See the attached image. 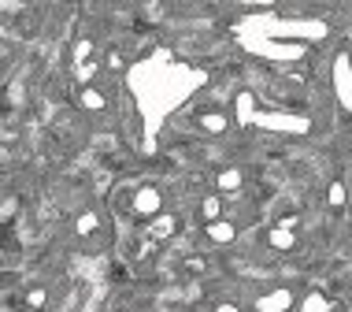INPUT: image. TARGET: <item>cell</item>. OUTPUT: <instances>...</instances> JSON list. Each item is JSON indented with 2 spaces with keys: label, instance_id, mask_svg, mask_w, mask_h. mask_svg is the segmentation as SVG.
Wrapping results in <instances>:
<instances>
[{
  "label": "cell",
  "instance_id": "6da1fadb",
  "mask_svg": "<svg viewBox=\"0 0 352 312\" xmlns=\"http://www.w3.org/2000/svg\"><path fill=\"white\" fill-rule=\"evenodd\" d=\"M175 231H178V220H175V216H156V220L148 223V231H145V234H148L152 242H167Z\"/></svg>",
  "mask_w": 352,
  "mask_h": 312
},
{
  "label": "cell",
  "instance_id": "7a4b0ae2",
  "mask_svg": "<svg viewBox=\"0 0 352 312\" xmlns=\"http://www.w3.org/2000/svg\"><path fill=\"white\" fill-rule=\"evenodd\" d=\"M19 298H23V312H41L45 305H49V290L45 287H26Z\"/></svg>",
  "mask_w": 352,
  "mask_h": 312
},
{
  "label": "cell",
  "instance_id": "3957f363",
  "mask_svg": "<svg viewBox=\"0 0 352 312\" xmlns=\"http://www.w3.org/2000/svg\"><path fill=\"white\" fill-rule=\"evenodd\" d=\"M156 208H160V197H156V190H138L134 194V212L138 216H152V220H156Z\"/></svg>",
  "mask_w": 352,
  "mask_h": 312
},
{
  "label": "cell",
  "instance_id": "277c9868",
  "mask_svg": "<svg viewBox=\"0 0 352 312\" xmlns=\"http://www.w3.org/2000/svg\"><path fill=\"white\" fill-rule=\"evenodd\" d=\"M197 216H201L208 227L219 223V216H223V197H219V194H208L204 201H201V208H197Z\"/></svg>",
  "mask_w": 352,
  "mask_h": 312
},
{
  "label": "cell",
  "instance_id": "5b68a950",
  "mask_svg": "<svg viewBox=\"0 0 352 312\" xmlns=\"http://www.w3.org/2000/svg\"><path fill=\"white\" fill-rule=\"evenodd\" d=\"M208 234H212L215 242H230V238H234V227L219 220V223H212V227H208Z\"/></svg>",
  "mask_w": 352,
  "mask_h": 312
},
{
  "label": "cell",
  "instance_id": "8992f818",
  "mask_svg": "<svg viewBox=\"0 0 352 312\" xmlns=\"http://www.w3.org/2000/svg\"><path fill=\"white\" fill-rule=\"evenodd\" d=\"M219 186H223V190H237V186H241V171H234V167H230V171H223V175H219Z\"/></svg>",
  "mask_w": 352,
  "mask_h": 312
},
{
  "label": "cell",
  "instance_id": "52a82bcc",
  "mask_svg": "<svg viewBox=\"0 0 352 312\" xmlns=\"http://www.w3.org/2000/svg\"><path fill=\"white\" fill-rule=\"evenodd\" d=\"M82 104L97 112V108H104V97H100V93H93V90H85V93H82Z\"/></svg>",
  "mask_w": 352,
  "mask_h": 312
},
{
  "label": "cell",
  "instance_id": "ba28073f",
  "mask_svg": "<svg viewBox=\"0 0 352 312\" xmlns=\"http://www.w3.org/2000/svg\"><path fill=\"white\" fill-rule=\"evenodd\" d=\"M330 205H345V186H341V183H334V186H330Z\"/></svg>",
  "mask_w": 352,
  "mask_h": 312
},
{
  "label": "cell",
  "instance_id": "9c48e42d",
  "mask_svg": "<svg viewBox=\"0 0 352 312\" xmlns=\"http://www.w3.org/2000/svg\"><path fill=\"white\" fill-rule=\"evenodd\" d=\"M215 312H241V309H237V305H219Z\"/></svg>",
  "mask_w": 352,
  "mask_h": 312
}]
</instances>
